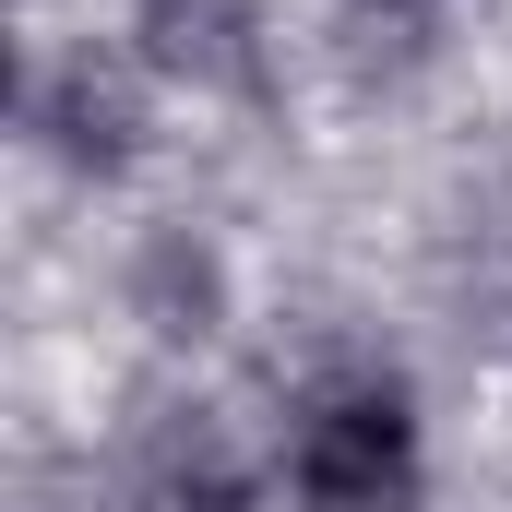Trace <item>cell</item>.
I'll use <instances>...</instances> for the list:
<instances>
[{
  "instance_id": "cell-1",
  "label": "cell",
  "mask_w": 512,
  "mask_h": 512,
  "mask_svg": "<svg viewBox=\"0 0 512 512\" xmlns=\"http://www.w3.org/2000/svg\"><path fill=\"white\" fill-rule=\"evenodd\" d=\"M298 501L310 512H417V429L393 393H334L298 441Z\"/></svg>"
},
{
  "instance_id": "cell-3",
  "label": "cell",
  "mask_w": 512,
  "mask_h": 512,
  "mask_svg": "<svg viewBox=\"0 0 512 512\" xmlns=\"http://www.w3.org/2000/svg\"><path fill=\"white\" fill-rule=\"evenodd\" d=\"M48 131H60V155H72V167H120V155H131V96L108 84V72H60Z\"/></svg>"
},
{
  "instance_id": "cell-2",
  "label": "cell",
  "mask_w": 512,
  "mask_h": 512,
  "mask_svg": "<svg viewBox=\"0 0 512 512\" xmlns=\"http://www.w3.org/2000/svg\"><path fill=\"white\" fill-rule=\"evenodd\" d=\"M143 36L191 84H251V12L239 0H143Z\"/></svg>"
}]
</instances>
